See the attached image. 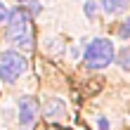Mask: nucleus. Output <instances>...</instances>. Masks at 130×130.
Wrapping results in <instances>:
<instances>
[{
    "instance_id": "9b49d317",
    "label": "nucleus",
    "mask_w": 130,
    "mask_h": 130,
    "mask_svg": "<svg viewBox=\"0 0 130 130\" xmlns=\"http://www.w3.org/2000/svg\"><path fill=\"white\" fill-rule=\"evenodd\" d=\"M28 10H31L33 14H38V12H40V5H38V3H31V5H28Z\"/></svg>"
},
{
    "instance_id": "20e7f679",
    "label": "nucleus",
    "mask_w": 130,
    "mask_h": 130,
    "mask_svg": "<svg viewBox=\"0 0 130 130\" xmlns=\"http://www.w3.org/2000/svg\"><path fill=\"white\" fill-rule=\"evenodd\" d=\"M17 109H19V125L28 130L33 123H36V118H38V102H36V97H19V102H17Z\"/></svg>"
},
{
    "instance_id": "423d86ee",
    "label": "nucleus",
    "mask_w": 130,
    "mask_h": 130,
    "mask_svg": "<svg viewBox=\"0 0 130 130\" xmlns=\"http://www.w3.org/2000/svg\"><path fill=\"white\" fill-rule=\"evenodd\" d=\"M128 3L130 0H102V10L106 14H121L128 10Z\"/></svg>"
},
{
    "instance_id": "f03ea898",
    "label": "nucleus",
    "mask_w": 130,
    "mask_h": 130,
    "mask_svg": "<svg viewBox=\"0 0 130 130\" xmlns=\"http://www.w3.org/2000/svg\"><path fill=\"white\" fill-rule=\"evenodd\" d=\"M83 59H85V64L90 69H104V66H109L111 59H113V43L106 40V38H95V40L85 47Z\"/></svg>"
},
{
    "instance_id": "6e6552de",
    "label": "nucleus",
    "mask_w": 130,
    "mask_h": 130,
    "mask_svg": "<svg viewBox=\"0 0 130 130\" xmlns=\"http://www.w3.org/2000/svg\"><path fill=\"white\" fill-rule=\"evenodd\" d=\"M83 12H85V17H88V19H92L95 14H97V3H92V0H90V3H85Z\"/></svg>"
},
{
    "instance_id": "0eeeda50",
    "label": "nucleus",
    "mask_w": 130,
    "mask_h": 130,
    "mask_svg": "<svg viewBox=\"0 0 130 130\" xmlns=\"http://www.w3.org/2000/svg\"><path fill=\"white\" fill-rule=\"evenodd\" d=\"M118 66L125 69V71H130V47H123L118 55Z\"/></svg>"
},
{
    "instance_id": "1a4fd4ad",
    "label": "nucleus",
    "mask_w": 130,
    "mask_h": 130,
    "mask_svg": "<svg viewBox=\"0 0 130 130\" xmlns=\"http://www.w3.org/2000/svg\"><path fill=\"white\" fill-rule=\"evenodd\" d=\"M118 33H121V38H128V36H130V19H128L121 28H118Z\"/></svg>"
},
{
    "instance_id": "9d476101",
    "label": "nucleus",
    "mask_w": 130,
    "mask_h": 130,
    "mask_svg": "<svg viewBox=\"0 0 130 130\" xmlns=\"http://www.w3.org/2000/svg\"><path fill=\"white\" fill-rule=\"evenodd\" d=\"M7 19H10V12H7V10H5V5L0 3V24H5Z\"/></svg>"
},
{
    "instance_id": "f8f14e48",
    "label": "nucleus",
    "mask_w": 130,
    "mask_h": 130,
    "mask_svg": "<svg viewBox=\"0 0 130 130\" xmlns=\"http://www.w3.org/2000/svg\"><path fill=\"white\" fill-rule=\"evenodd\" d=\"M106 128H109V121H106V118H99V130H106Z\"/></svg>"
},
{
    "instance_id": "f257e3e1",
    "label": "nucleus",
    "mask_w": 130,
    "mask_h": 130,
    "mask_svg": "<svg viewBox=\"0 0 130 130\" xmlns=\"http://www.w3.org/2000/svg\"><path fill=\"white\" fill-rule=\"evenodd\" d=\"M10 24H7V40L14 43L21 50H31L33 47V38H31V14L24 7H17L10 14Z\"/></svg>"
},
{
    "instance_id": "39448f33",
    "label": "nucleus",
    "mask_w": 130,
    "mask_h": 130,
    "mask_svg": "<svg viewBox=\"0 0 130 130\" xmlns=\"http://www.w3.org/2000/svg\"><path fill=\"white\" fill-rule=\"evenodd\" d=\"M64 116H66V104L62 102V99H59V97L47 99V104H45V118L59 121V118H64Z\"/></svg>"
},
{
    "instance_id": "7ed1b4c3",
    "label": "nucleus",
    "mask_w": 130,
    "mask_h": 130,
    "mask_svg": "<svg viewBox=\"0 0 130 130\" xmlns=\"http://www.w3.org/2000/svg\"><path fill=\"white\" fill-rule=\"evenodd\" d=\"M26 69H28V64L19 52L7 50V52L0 55V80L3 83H14Z\"/></svg>"
}]
</instances>
